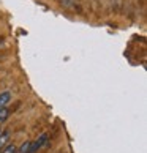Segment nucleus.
<instances>
[{"mask_svg": "<svg viewBox=\"0 0 147 153\" xmlns=\"http://www.w3.org/2000/svg\"><path fill=\"white\" fill-rule=\"evenodd\" d=\"M48 139H49V136H48L46 133L41 134L38 139H35V142H32V144H30V150H29V153H35L37 150H40L44 144H48Z\"/></svg>", "mask_w": 147, "mask_h": 153, "instance_id": "nucleus-1", "label": "nucleus"}, {"mask_svg": "<svg viewBox=\"0 0 147 153\" xmlns=\"http://www.w3.org/2000/svg\"><path fill=\"white\" fill-rule=\"evenodd\" d=\"M10 101H11V93L8 90H5V92L0 93V107H5Z\"/></svg>", "mask_w": 147, "mask_h": 153, "instance_id": "nucleus-2", "label": "nucleus"}, {"mask_svg": "<svg viewBox=\"0 0 147 153\" xmlns=\"http://www.w3.org/2000/svg\"><path fill=\"white\" fill-rule=\"evenodd\" d=\"M8 140H10V131H2L0 133V150L8 145Z\"/></svg>", "mask_w": 147, "mask_h": 153, "instance_id": "nucleus-3", "label": "nucleus"}, {"mask_svg": "<svg viewBox=\"0 0 147 153\" xmlns=\"http://www.w3.org/2000/svg\"><path fill=\"white\" fill-rule=\"evenodd\" d=\"M30 144H32V140H25V142L19 147V150H16V153H29V150H30Z\"/></svg>", "mask_w": 147, "mask_h": 153, "instance_id": "nucleus-4", "label": "nucleus"}, {"mask_svg": "<svg viewBox=\"0 0 147 153\" xmlns=\"http://www.w3.org/2000/svg\"><path fill=\"white\" fill-rule=\"evenodd\" d=\"M8 115H10V111L7 109V107H0V125L7 120Z\"/></svg>", "mask_w": 147, "mask_h": 153, "instance_id": "nucleus-5", "label": "nucleus"}, {"mask_svg": "<svg viewBox=\"0 0 147 153\" xmlns=\"http://www.w3.org/2000/svg\"><path fill=\"white\" fill-rule=\"evenodd\" d=\"M0 133H2V131H0Z\"/></svg>", "mask_w": 147, "mask_h": 153, "instance_id": "nucleus-6", "label": "nucleus"}]
</instances>
